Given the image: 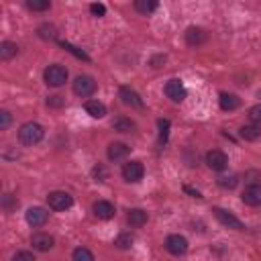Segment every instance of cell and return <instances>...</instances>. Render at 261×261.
<instances>
[{"mask_svg":"<svg viewBox=\"0 0 261 261\" xmlns=\"http://www.w3.org/2000/svg\"><path fill=\"white\" fill-rule=\"evenodd\" d=\"M43 135H45V130L37 122H24L18 128V139H20L22 145H37L43 139Z\"/></svg>","mask_w":261,"mask_h":261,"instance_id":"cell-1","label":"cell"},{"mask_svg":"<svg viewBox=\"0 0 261 261\" xmlns=\"http://www.w3.org/2000/svg\"><path fill=\"white\" fill-rule=\"evenodd\" d=\"M43 80H45L47 86L59 88V86H63L67 82V69L63 65H59V63H53L43 71Z\"/></svg>","mask_w":261,"mask_h":261,"instance_id":"cell-2","label":"cell"},{"mask_svg":"<svg viewBox=\"0 0 261 261\" xmlns=\"http://www.w3.org/2000/svg\"><path fill=\"white\" fill-rule=\"evenodd\" d=\"M47 204H49V208L51 210H57V212H61V210H67L71 204H73V198L67 194V192H51L49 196H47Z\"/></svg>","mask_w":261,"mask_h":261,"instance_id":"cell-3","label":"cell"},{"mask_svg":"<svg viewBox=\"0 0 261 261\" xmlns=\"http://www.w3.org/2000/svg\"><path fill=\"white\" fill-rule=\"evenodd\" d=\"M73 92H75L77 96H82V98L92 96V94L96 92V82H94V77H90V75H77V77L73 80Z\"/></svg>","mask_w":261,"mask_h":261,"instance_id":"cell-4","label":"cell"},{"mask_svg":"<svg viewBox=\"0 0 261 261\" xmlns=\"http://www.w3.org/2000/svg\"><path fill=\"white\" fill-rule=\"evenodd\" d=\"M212 212H214V216L218 218L220 224H224V226H228V228H234V230H245V224H243L234 214H230L228 210L216 206V208H212Z\"/></svg>","mask_w":261,"mask_h":261,"instance_id":"cell-5","label":"cell"},{"mask_svg":"<svg viewBox=\"0 0 261 261\" xmlns=\"http://www.w3.org/2000/svg\"><path fill=\"white\" fill-rule=\"evenodd\" d=\"M206 165H208L212 171H222V169H226V165H228V157H226L220 149H212V151L206 153Z\"/></svg>","mask_w":261,"mask_h":261,"instance_id":"cell-6","label":"cell"},{"mask_svg":"<svg viewBox=\"0 0 261 261\" xmlns=\"http://www.w3.org/2000/svg\"><path fill=\"white\" fill-rule=\"evenodd\" d=\"M165 96L171 100V102H181L186 98V86L179 82V80H169L163 88Z\"/></svg>","mask_w":261,"mask_h":261,"instance_id":"cell-7","label":"cell"},{"mask_svg":"<svg viewBox=\"0 0 261 261\" xmlns=\"http://www.w3.org/2000/svg\"><path fill=\"white\" fill-rule=\"evenodd\" d=\"M145 175V167L141 161H128L122 165V177L126 181H139Z\"/></svg>","mask_w":261,"mask_h":261,"instance_id":"cell-8","label":"cell"},{"mask_svg":"<svg viewBox=\"0 0 261 261\" xmlns=\"http://www.w3.org/2000/svg\"><path fill=\"white\" fill-rule=\"evenodd\" d=\"M165 249L171 253V255H184L188 251V241L181 237V234H169L165 239Z\"/></svg>","mask_w":261,"mask_h":261,"instance_id":"cell-9","label":"cell"},{"mask_svg":"<svg viewBox=\"0 0 261 261\" xmlns=\"http://www.w3.org/2000/svg\"><path fill=\"white\" fill-rule=\"evenodd\" d=\"M24 218H27V222L31 226H43L47 222V218H49V212L45 208H41V206H33V208H29L24 212Z\"/></svg>","mask_w":261,"mask_h":261,"instance_id":"cell-10","label":"cell"},{"mask_svg":"<svg viewBox=\"0 0 261 261\" xmlns=\"http://www.w3.org/2000/svg\"><path fill=\"white\" fill-rule=\"evenodd\" d=\"M31 245H33V249H37V251L45 253V251L53 249V245H55V239H53L49 232H37V234H33V239H31Z\"/></svg>","mask_w":261,"mask_h":261,"instance_id":"cell-11","label":"cell"},{"mask_svg":"<svg viewBox=\"0 0 261 261\" xmlns=\"http://www.w3.org/2000/svg\"><path fill=\"white\" fill-rule=\"evenodd\" d=\"M108 159L110 161H120V159H124L128 153H130V147L126 145V143H120V141H114V143H110L108 145Z\"/></svg>","mask_w":261,"mask_h":261,"instance_id":"cell-12","label":"cell"},{"mask_svg":"<svg viewBox=\"0 0 261 261\" xmlns=\"http://www.w3.org/2000/svg\"><path fill=\"white\" fill-rule=\"evenodd\" d=\"M243 202L247 206H261V186L255 184V186H247L243 190Z\"/></svg>","mask_w":261,"mask_h":261,"instance_id":"cell-13","label":"cell"},{"mask_svg":"<svg viewBox=\"0 0 261 261\" xmlns=\"http://www.w3.org/2000/svg\"><path fill=\"white\" fill-rule=\"evenodd\" d=\"M118 94H120V98H122V102H124L126 106H130V108H143V100H141V96H139L133 88L122 86Z\"/></svg>","mask_w":261,"mask_h":261,"instance_id":"cell-14","label":"cell"},{"mask_svg":"<svg viewBox=\"0 0 261 261\" xmlns=\"http://www.w3.org/2000/svg\"><path fill=\"white\" fill-rule=\"evenodd\" d=\"M92 210H94L96 218H102V220H108V218L114 216V206H112L110 202H106V200H98V202H94Z\"/></svg>","mask_w":261,"mask_h":261,"instance_id":"cell-15","label":"cell"},{"mask_svg":"<svg viewBox=\"0 0 261 261\" xmlns=\"http://www.w3.org/2000/svg\"><path fill=\"white\" fill-rule=\"evenodd\" d=\"M186 41H188V45H202L206 41V31L200 27H190L186 31Z\"/></svg>","mask_w":261,"mask_h":261,"instance_id":"cell-16","label":"cell"},{"mask_svg":"<svg viewBox=\"0 0 261 261\" xmlns=\"http://www.w3.org/2000/svg\"><path fill=\"white\" fill-rule=\"evenodd\" d=\"M218 104H220V108H222V110L230 112V110H237V108H239L241 100H239V96H234V94L222 92V94H220V98H218Z\"/></svg>","mask_w":261,"mask_h":261,"instance_id":"cell-17","label":"cell"},{"mask_svg":"<svg viewBox=\"0 0 261 261\" xmlns=\"http://www.w3.org/2000/svg\"><path fill=\"white\" fill-rule=\"evenodd\" d=\"M84 108H86V112H88L90 116H94V118L106 116V106H104L102 102H98V100H88V102L84 104Z\"/></svg>","mask_w":261,"mask_h":261,"instance_id":"cell-18","label":"cell"},{"mask_svg":"<svg viewBox=\"0 0 261 261\" xmlns=\"http://www.w3.org/2000/svg\"><path fill=\"white\" fill-rule=\"evenodd\" d=\"M239 135L245 141H257L261 137V126L259 124H245V126L239 128Z\"/></svg>","mask_w":261,"mask_h":261,"instance_id":"cell-19","label":"cell"},{"mask_svg":"<svg viewBox=\"0 0 261 261\" xmlns=\"http://www.w3.org/2000/svg\"><path fill=\"white\" fill-rule=\"evenodd\" d=\"M126 220H128L130 226H143V224L147 222V212L141 210V208H133V210L128 212Z\"/></svg>","mask_w":261,"mask_h":261,"instance_id":"cell-20","label":"cell"},{"mask_svg":"<svg viewBox=\"0 0 261 261\" xmlns=\"http://www.w3.org/2000/svg\"><path fill=\"white\" fill-rule=\"evenodd\" d=\"M157 8V2L155 0H135V10L141 12V14H149Z\"/></svg>","mask_w":261,"mask_h":261,"instance_id":"cell-21","label":"cell"},{"mask_svg":"<svg viewBox=\"0 0 261 261\" xmlns=\"http://www.w3.org/2000/svg\"><path fill=\"white\" fill-rule=\"evenodd\" d=\"M16 51H18V47H16L14 43H10V41H4V43L0 45V59L8 61L10 57H14V55H16Z\"/></svg>","mask_w":261,"mask_h":261,"instance_id":"cell-22","label":"cell"},{"mask_svg":"<svg viewBox=\"0 0 261 261\" xmlns=\"http://www.w3.org/2000/svg\"><path fill=\"white\" fill-rule=\"evenodd\" d=\"M112 126H114V130H118V133H130V130H135V122L130 120V118H116L114 122H112Z\"/></svg>","mask_w":261,"mask_h":261,"instance_id":"cell-23","label":"cell"},{"mask_svg":"<svg viewBox=\"0 0 261 261\" xmlns=\"http://www.w3.org/2000/svg\"><path fill=\"white\" fill-rule=\"evenodd\" d=\"M71 259H73V261H94V255H92V251H88L86 247H77V249H73Z\"/></svg>","mask_w":261,"mask_h":261,"instance_id":"cell-24","label":"cell"},{"mask_svg":"<svg viewBox=\"0 0 261 261\" xmlns=\"http://www.w3.org/2000/svg\"><path fill=\"white\" fill-rule=\"evenodd\" d=\"M133 241H135V239H133V234H130V232H122V234H118V237H116L114 245H116L118 249H128V247L133 245Z\"/></svg>","mask_w":261,"mask_h":261,"instance_id":"cell-25","label":"cell"},{"mask_svg":"<svg viewBox=\"0 0 261 261\" xmlns=\"http://www.w3.org/2000/svg\"><path fill=\"white\" fill-rule=\"evenodd\" d=\"M157 124H159V143H165L167 141V135H169V120L167 118H161Z\"/></svg>","mask_w":261,"mask_h":261,"instance_id":"cell-26","label":"cell"},{"mask_svg":"<svg viewBox=\"0 0 261 261\" xmlns=\"http://www.w3.org/2000/svg\"><path fill=\"white\" fill-rule=\"evenodd\" d=\"M216 181H218L220 188H224V190H226V188L232 190V188L237 186V175H222V177H218Z\"/></svg>","mask_w":261,"mask_h":261,"instance_id":"cell-27","label":"cell"},{"mask_svg":"<svg viewBox=\"0 0 261 261\" xmlns=\"http://www.w3.org/2000/svg\"><path fill=\"white\" fill-rule=\"evenodd\" d=\"M27 6L31 10H47L51 6V2L49 0H27Z\"/></svg>","mask_w":261,"mask_h":261,"instance_id":"cell-28","label":"cell"},{"mask_svg":"<svg viewBox=\"0 0 261 261\" xmlns=\"http://www.w3.org/2000/svg\"><path fill=\"white\" fill-rule=\"evenodd\" d=\"M249 118H251L253 124H259L261 126V104L249 108Z\"/></svg>","mask_w":261,"mask_h":261,"instance_id":"cell-29","label":"cell"},{"mask_svg":"<svg viewBox=\"0 0 261 261\" xmlns=\"http://www.w3.org/2000/svg\"><path fill=\"white\" fill-rule=\"evenodd\" d=\"M61 47H65V49H67L69 53H73V55H75L77 59H84V61H88V59H90V57H88V55H86L84 51H80L77 47H73V45H69V43H65V41L61 43Z\"/></svg>","mask_w":261,"mask_h":261,"instance_id":"cell-30","label":"cell"},{"mask_svg":"<svg viewBox=\"0 0 261 261\" xmlns=\"http://www.w3.org/2000/svg\"><path fill=\"white\" fill-rule=\"evenodd\" d=\"M10 112L8 110H0V130H6L10 126Z\"/></svg>","mask_w":261,"mask_h":261,"instance_id":"cell-31","label":"cell"},{"mask_svg":"<svg viewBox=\"0 0 261 261\" xmlns=\"http://www.w3.org/2000/svg\"><path fill=\"white\" fill-rule=\"evenodd\" d=\"M90 12H92L94 16H104L106 6H104V4H100V2H94V4H90Z\"/></svg>","mask_w":261,"mask_h":261,"instance_id":"cell-32","label":"cell"},{"mask_svg":"<svg viewBox=\"0 0 261 261\" xmlns=\"http://www.w3.org/2000/svg\"><path fill=\"white\" fill-rule=\"evenodd\" d=\"M65 104V100L61 98V96H49L47 98V106H51V108H59V106H63Z\"/></svg>","mask_w":261,"mask_h":261,"instance_id":"cell-33","label":"cell"},{"mask_svg":"<svg viewBox=\"0 0 261 261\" xmlns=\"http://www.w3.org/2000/svg\"><path fill=\"white\" fill-rule=\"evenodd\" d=\"M12 261H35V257H33V253H29V251H18V253L12 257Z\"/></svg>","mask_w":261,"mask_h":261,"instance_id":"cell-34","label":"cell"},{"mask_svg":"<svg viewBox=\"0 0 261 261\" xmlns=\"http://www.w3.org/2000/svg\"><path fill=\"white\" fill-rule=\"evenodd\" d=\"M184 190H186V192H188V194H192V196H194V198H200V192H198V190H192V188H190V186H186V188H184Z\"/></svg>","mask_w":261,"mask_h":261,"instance_id":"cell-35","label":"cell"},{"mask_svg":"<svg viewBox=\"0 0 261 261\" xmlns=\"http://www.w3.org/2000/svg\"><path fill=\"white\" fill-rule=\"evenodd\" d=\"M39 31H47V27H41ZM41 37H53V27L49 29V33H41Z\"/></svg>","mask_w":261,"mask_h":261,"instance_id":"cell-36","label":"cell"},{"mask_svg":"<svg viewBox=\"0 0 261 261\" xmlns=\"http://www.w3.org/2000/svg\"><path fill=\"white\" fill-rule=\"evenodd\" d=\"M259 98H261V90H259Z\"/></svg>","mask_w":261,"mask_h":261,"instance_id":"cell-37","label":"cell"}]
</instances>
